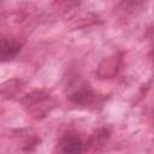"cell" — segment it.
<instances>
[{"label":"cell","mask_w":154,"mask_h":154,"mask_svg":"<svg viewBox=\"0 0 154 154\" xmlns=\"http://www.w3.org/2000/svg\"><path fill=\"white\" fill-rule=\"evenodd\" d=\"M20 43L14 41V40H10V38H2L1 43H0V51H1V60L2 61H8L12 60L18 52L20 51Z\"/></svg>","instance_id":"obj_2"},{"label":"cell","mask_w":154,"mask_h":154,"mask_svg":"<svg viewBox=\"0 0 154 154\" xmlns=\"http://www.w3.org/2000/svg\"><path fill=\"white\" fill-rule=\"evenodd\" d=\"M91 97V93L88 90V89H81L78 91H75L72 95H71V100L77 102V103H84V102H88L89 99Z\"/></svg>","instance_id":"obj_3"},{"label":"cell","mask_w":154,"mask_h":154,"mask_svg":"<svg viewBox=\"0 0 154 154\" xmlns=\"http://www.w3.org/2000/svg\"><path fill=\"white\" fill-rule=\"evenodd\" d=\"M60 148L64 154H82L83 142L77 134L66 132L60 141Z\"/></svg>","instance_id":"obj_1"}]
</instances>
